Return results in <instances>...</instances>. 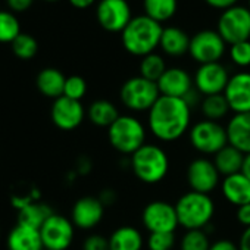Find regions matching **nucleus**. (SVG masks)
<instances>
[{
	"label": "nucleus",
	"mask_w": 250,
	"mask_h": 250,
	"mask_svg": "<svg viewBox=\"0 0 250 250\" xmlns=\"http://www.w3.org/2000/svg\"><path fill=\"white\" fill-rule=\"evenodd\" d=\"M191 128V107L184 99L161 96L147 112V130L162 143H174Z\"/></svg>",
	"instance_id": "obj_1"
},
{
	"label": "nucleus",
	"mask_w": 250,
	"mask_h": 250,
	"mask_svg": "<svg viewBox=\"0 0 250 250\" xmlns=\"http://www.w3.org/2000/svg\"><path fill=\"white\" fill-rule=\"evenodd\" d=\"M162 30V24L153 21L145 14L133 17L130 24L121 33L122 46L133 56H147L159 47Z\"/></svg>",
	"instance_id": "obj_2"
},
{
	"label": "nucleus",
	"mask_w": 250,
	"mask_h": 250,
	"mask_svg": "<svg viewBox=\"0 0 250 250\" xmlns=\"http://www.w3.org/2000/svg\"><path fill=\"white\" fill-rule=\"evenodd\" d=\"M174 206L177 210L178 224L186 231L206 229L210 225L216 210L210 194H203L193 190L181 194Z\"/></svg>",
	"instance_id": "obj_3"
},
{
	"label": "nucleus",
	"mask_w": 250,
	"mask_h": 250,
	"mask_svg": "<svg viewBox=\"0 0 250 250\" xmlns=\"http://www.w3.org/2000/svg\"><path fill=\"white\" fill-rule=\"evenodd\" d=\"M130 168L139 181L153 186L167 178L169 172V156L159 145L146 143L130 156Z\"/></svg>",
	"instance_id": "obj_4"
},
{
	"label": "nucleus",
	"mask_w": 250,
	"mask_h": 250,
	"mask_svg": "<svg viewBox=\"0 0 250 250\" xmlns=\"http://www.w3.org/2000/svg\"><path fill=\"white\" fill-rule=\"evenodd\" d=\"M147 128L134 115H119V118L107 128V140L110 146L121 155L131 156L146 145Z\"/></svg>",
	"instance_id": "obj_5"
},
{
	"label": "nucleus",
	"mask_w": 250,
	"mask_h": 250,
	"mask_svg": "<svg viewBox=\"0 0 250 250\" xmlns=\"http://www.w3.org/2000/svg\"><path fill=\"white\" fill-rule=\"evenodd\" d=\"M161 97L158 84L143 78L142 75L131 77L119 88V99L124 107L131 112H149Z\"/></svg>",
	"instance_id": "obj_6"
},
{
	"label": "nucleus",
	"mask_w": 250,
	"mask_h": 250,
	"mask_svg": "<svg viewBox=\"0 0 250 250\" xmlns=\"http://www.w3.org/2000/svg\"><path fill=\"white\" fill-rule=\"evenodd\" d=\"M188 140L196 152L205 156H215L228 145L227 128L221 122L200 119L191 125L188 131Z\"/></svg>",
	"instance_id": "obj_7"
},
{
	"label": "nucleus",
	"mask_w": 250,
	"mask_h": 250,
	"mask_svg": "<svg viewBox=\"0 0 250 250\" xmlns=\"http://www.w3.org/2000/svg\"><path fill=\"white\" fill-rule=\"evenodd\" d=\"M216 31L229 46L250 40V9L235 5L222 11L218 18Z\"/></svg>",
	"instance_id": "obj_8"
},
{
	"label": "nucleus",
	"mask_w": 250,
	"mask_h": 250,
	"mask_svg": "<svg viewBox=\"0 0 250 250\" xmlns=\"http://www.w3.org/2000/svg\"><path fill=\"white\" fill-rule=\"evenodd\" d=\"M227 43L216 30H200L190 39L188 55L199 65L219 62L225 55Z\"/></svg>",
	"instance_id": "obj_9"
},
{
	"label": "nucleus",
	"mask_w": 250,
	"mask_h": 250,
	"mask_svg": "<svg viewBox=\"0 0 250 250\" xmlns=\"http://www.w3.org/2000/svg\"><path fill=\"white\" fill-rule=\"evenodd\" d=\"M96 20L107 33H122L133 20V11L127 0H99Z\"/></svg>",
	"instance_id": "obj_10"
},
{
	"label": "nucleus",
	"mask_w": 250,
	"mask_h": 250,
	"mask_svg": "<svg viewBox=\"0 0 250 250\" xmlns=\"http://www.w3.org/2000/svg\"><path fill=\"white\" fill-rule=\"evenodd\" d=\"M44 250H68L74 241L75 225L63 215L53 213L40 228Z\"/></svg>",
	"instance_id": "obj_11"
},
{
	"label": "nucleus",
	"mask_w": 250,
	"mask_h": 250,
	"mask_svg": "<svg viewBox=\"0 0 250 250\" xmlns=\"http://www.w3.org/2000/svg\"><path fill=\"white\" fill-rule=\"evenodd\" d=\"M142 222L150 232H175L180 227L175 206L165 200L149 202L142 212Z\"/></svg>",
	"instance_id": "obj_12"
},
{
	"label": "nucleus",
	"mask_w": 250,
	"mask_h": 250,
	"mask_svg": "<svg viewBox=\"0 0 250 250\" xmlns=\"http://www.w3.org/2000/svg\"><path fill=\"white\" fill-rule=\"evenodd\" d=\"M186 180L190 190L203 194H210L212 191H215L222 181L213 161L205 156L196 158L187 165Z\"/></svg>",
	"instance_id": "obj_13"
},
{
	"label": "nucleus",
	"mask_w": 250,
	"mask_h": 250,
	"mask_svg": "<svg viewBox=\"0 0 250 250\" xmlns=\"http://www.w3.org/2000/svg\"><path fill=\"white\" fill-rule=\"evenodd\" d=\"M229 72L221 62L199 65L193 75L194 88L200 96H213L222 94L229 81Z\"/></svg>",
	"instance_id": "obj_14"
},
{
	"label": "nucleus",
	"mask_w": 250,
	"mask_h": 250,
	"mask_svg": "<svg viewBox=\"0 0 250 250\" xmlns=\"http://www.w3.org/2000/svg\"><path fill=\"white\" fill-rule=\"evenodd\" d=\"M85 109L81 102L72 100L66 96H61L53 100L50 109V118L59 130L72 131L78 128L84 121Z\"/></svg>",
	"instance_id": "obj_15"
},
{
	"label": "nucleus",
	"mask_w": 250,
	"mask_h": 250,
	"mask_svg": "<svg viewBox=\"0 0 250 250\" xmlns=\"http://www.w3.org/2000/svg\"><path fill=\"white\" fill-rule=\"evenodd\" d=\"M104 205L100 202L99 197L94 196H84L80 197L71 210V221L75 225V228L90 231L96 228L103 216H104Z\"/></svg>",
	"instance_id": "obj_16"
},
{
	"label": "nucleus",
	"mask_w": 250,
	"mask_h": 250,
	"mask_svg": "<svg viewBox=\"0 0 250 250\" xmlns=\"http://www.w3.org/2000/svg\"><path fill=\"white\" fill-rule=\"evenodd\" d=\"M224 96L232 113L250 112V72L238 71L229 77Z\"/></svg>",
	"instance_id": "obj_17"
},
{
	"label": "nucleus",
	"mask_w": 250,
	"mask_h": 250,
	"mask_svg": "<svg viewBox=\"0 0 250 250\" xmlns=\"http://www.w3.org/2000/svg\"><path fill=\"white\" fill-rule=\"evenodd\" d=\"M156 84L161 96H169L178 99H184L194 88L193 77L190 75L188 71L180 66L168 68Z\"/></svg>",
	"instance_id": "obj_18"
},
{
	"label": "nucleus",
	"mask_w": 250,
	"mask_h": 250,
	"mask_svg": "<svg viewBox=\"0 0 250 250\" xmlns=\"http://www.w3.org/2000/svg\"><path fill=\"white\" fill-rule=\"evenodd\" d=\"M228 145L238 149L241 153H250V112L246 113H234L227 125Z\"/></svg>",
	"instance_id": "obj_19"
},
{
	"label": "nucleus",
	"mask_w": 250,
	"mask_h": 250,
	"mask_svg": "<svg viewBox=\"0 0 250 250\" xmlns=\"http://www.w3.org/2000/svg\"><path fill=\"white\" fill-rule=\"evenodd\" d=\"M219 187L224 199L229 205L238 208L250 203V180L243 172L224 177Z\"/></svg>",
	"instance_id": "obj_20"
},
{
	"label": "nucleus",
	"mask_w": 250,
	"mask_h": 250,
	"mask_svg": "<svg viewBox=\"0 0 250 250\" xmlns=\"http://www.w3.org/2000/svg\"><path fill=\"white\" fill-rule=\"evenodd\" d=\"M8 250H44L40 229L17 222L6 240Z\"/></svg>",
	"instance_id": "obj_21"
},
{
	"label": "nucleus",
	"mask_w": 250,
	"mask_h": 250,
	"mask_svg": "<svg viewBox=\"0 0 250 250\" xmlns=\"http://www.w3.org/2000/svg\"><path fill=\"white\" fill-rule=\"evenodd\" d=\"M190 36L180 27L169 25L164 27L159 49L164 55L169 58H181L188 53L190 49Z\"/></svg>",
	"instance_id": "obj_22"
},
{
	"label": "nucleus",
	"mask_w": 250,
	"mask_h": 250,
	"mask_svg": "<svg viewBox=\"0 0 250 250\" xmlns=\"http://www.w3.org/2000/svg\"><path fill=\"white\" fill-rule=\"evenodd\" d=\"M145 238L139 228L122 225L112 231L109 235L110 250H143Z\"/></svg>",
	"instance_id": "obj_23"
},
{
	"label": "nucleus",
	"mask_w": 250,
	"mask_h": 250,
	"mask_svg": "<svg viewBox=\"0 0 250 250\" xmlns=\"http://www.w3.org/2000/svg\"><path fill=\"white\" fill-rule=\"evenodd\" d=\"M65 83H66V77L63 75L62 71L56 68H44L37 74V78H36L37 90L43 96L53 99V100L63 96Z\"/></svg>",
	"instance_id": "obj_24"
},
{
	"label": "nucleus",
	"mask_w": 250,
	"mask_h": 250,
	"mask_svg": "<svg viewBox=\"0 0 250 250\" xmlns=\"http://www.w3.org/2000/svg\"><path fill=\"white\" fill-rule=\"evenodd\" d=\"M119 115L121 113L116 104L106 99L94 100L87 109V118L90 119V122L100 128H109L119 118Z\"/></svg>",
	"instance_id": "obj_25"
},
{
	"label": "nucleus",
	"mask_w": 250,
	"mask_h": 250,
	"mask_svg": "<svg viewBox=\"0 0 250 250\" xmlns=\"http://www.w3.org/2000/svg\"><path fill=\"white\" fill-rule=\"evenodd\" d=\"M244 162V153L235 149L231 145H227L213 156V164L221 174V177H228L237 172H241Z\"/></svg>",
	"instance_id": "obj_26"
},
{
	"label": "nucleus",
	"mask_w": 250,
	"mask_h": 250,
	"mask_svg": "<svg viewBox=\"0 0 250 250\" xmlns=\"http://www.w3.org/2000/svg\"><path fill=\"white\" fill-rule=\"evenodd\" d=\"M55 212L52 210V208L43 202L34 200L27 203L22 209L18 210V222L37 228L40 229L42 225L53 215Z\"/></svg>",
	"instance_id": "obj_27"
},
{
	"label": "nucleus",
	"mask_w": 250,
	"mask_h": 250,
	"mask_svg": "<svg viewBox=\"0 0 250 250\" xmlns=\"http://www.w3.org/2000/svg\"><path fill=\"white\" fill-rule=\"evenodd\" d=\"M145 15L164 24L174 18L178 11V0H143Z\"/></svg>",
	"instance_id": "obj_28"
},
{
	"label": "nucleus",
	"mask_w": 250,
	"mask_h": 250,
	"mask_svg": "<svg viewBox=\"0 0 250 250\" xmlns=\"http://www.w3.org/2000/svg\"><path fill=\"white\" fill-rule=\"evenodd\" d=\"M200 112L205 119L209 121H222L231 110L227 103V99L222 94H213V96H205L200 102Z\"/></svg>",
	"instance_id": "obj_29"
},
{
	"label": "nucleus",
	"mask_w": 250,
	"mask_h": 250,
	"mask_svg": "<svg viewBox=\"0 0 250 250\" xmlns=\"http://www.w3.org/2000/svg\"><path fill=\"white\" fill-rule=\"evenodd\" d=\"M168 69L167 61L162 55L153 52L147 56H143L139 65V75H142L146 80H150L153 83H158L159 78L164 75V72Z\"/></svg>",
	"instance_id": "obj_30"
},
{
	"label": "nucleus",
	"mask_w": 250,
	"mask_h": 250,
	"mask_svg": "<svg viewBox=\"0 0 250 250\" xmlns=\"http://www.w3.org/2000/svg\"><path fill=\"white\" fill-rule=\"evenodd\" d=\"M21 33V21L17 14L9 9L0 11V44H12Z\"/></svg>",
	"instance_id": "obj_31"
},
{
	"label": "nucleus",
	"mask_w": 250,
	"mask_h": 250,
	"mask_svg": "<svg viewBox=\"0 0 250 250\" xmlns=\"http://www.w3.org/2000/svg\"><path fill=\"white\" fill-rule=\"evenodd\" d=\"M12 47V53L21 59V61H30L33 59L37 52H39V42L36 40V37H33L31 34L27 33H21L11 44Z\"/></svg>",
	"instance_id": "obj_32"
},
{
	"label": "nucleus",
	"mask_w": 250,
	"mask_h": 250,
	"mask_svg": "<svg viewBox=\"0 0 250 250\" xmlns=\"http://www.w3.org/2000/svg\"><path fill=\"white\" fill-rule=\"evenodd\" d=\"M210 244L206 229H188L180 240V250H209Z\"/></svg>",
	"instance_id": "obj_33"
},
{
	"label": "nucleus",
	"mask_w": 250,
	"mask_h": 250,
	"mask_svg": "<svg viewBox=\"0 0 250 250\" xmlns=\"http://www.w3.org/2000/svg\"><path fill=\"white\" fill-rule=\"evenodd\" d=\"M175 244V232H150L146 240L147 250H172Z\"/></svg>",
	"instance_id": "obj_34"
},
{
	"label": "nucleus",
	"mask_w": 250,
	"mask_h": 250,
	"mask_svg": "<svg viewBox=\"0 0 250 250\" xmlns=\"http://www.w3.org/2000/svg\"><path fill=\"white\" fill-rule=\"evenodd\" d=\"M228 56L231 62L238 68L250 66V40L231 44L228 50Z\"/></svg>",
	"instance_id": "obj_35"
},
{
	"label": "nucleus",
	"mask_w": 250,
	"mask_h": 250,
	"mask_svg": "<svg viewBox=\"0 0 250 250\" xmlns=\"http://www.w3.org/2000/svg\"><path fill=\"white\" fill-rule=\"evenodd\" d=\"M85 93H87V83L83 77H80V75L66 77L63 96H66L72 100L81 102V99L85 96Z\"/></svg>",
	"instance_id": "obj_36"
},
{
	"label": "nucleus",
	"mask_w": 250,
	"mask_h": 250,
	"mask_svg": "<svg viewBox=\"0 0 250 250\" xmlns=\"http://www.w3.org/2000/svg\"><path fill=\"white\" fill-rule=\"evenodd\" d=\"M83 250H110L109 237L103 234H90L83 241Z\"/></svg>",
	"instance_id": "obj_37"
},
{
	"label": "nucleus",
	"mask_w": 250,
	"mask_h": 250,
	"mask_svg": "<svg viewBox=\"0 0 250 250\" xmlns=\"http://www.w3.org/2000/svg\"><path fill=\"white\" fill-rule=\"evenodd\" d=\"M5 2H6V6L11 12L22 14V12H27L33 6L34 0H5Z\"/></svg>",
	"instance_id": "obj_38"
},
{
	"label": "nucleus",
	"mask_w": 250,
	"mask_h": 250,
	"mask_svg": "<svg viewBox=\"0 0 250 250\" xmlns=\"http://www.w3.org/2000/svg\"><path fill=\"white\" fill-rule=\"evenodd\" d=\"M235 219L243 228L250 227V203L235 208Z\"/></svg>",
	"instance_id": "obj_39"
},
{
	"label": "nucleus",
	"mask_w": 250,
	"mask_h": 250,
	"mask_svg": "<svg viewBox=\"0 0 250 250\" xmlns=\"http://www.w3.org/2000/svg\"><path fill=\"white\" fill-rule=\"evenodd\" d=\"M209 250H240L238 244L234 243L232 240L228 238H219L216 241H213L209 247Z\"/></svg>",
	"instance_id": "obj_40"
},
{
	"label": "nucleus",
	"mask_w": 250,
	"mask_h": 250,
	"mask_svg": "<svg viewBox=\"0 0 250 250\" xmlns=\"http://www.w3.org/2000/svg\"><path fill=\"white\" fill-rule=\"evenodd\" d=\"M205 3L213 9H218V11H225L228 8H232L235 5H238V0H205Z\"/></svg>",
	"instance_id": "obj_41"
},
{
	"label": "nucleus",
	"mask_w": 250,
	"mask_h": 250,
	"mask_svg": "<svg viewBox=\"0 0 250 250\" xmlns=\"http://www.w3.org/2000/svg\"><path fill=\"white\" fill-rule=\"evenodd\" d=\"M90 171H91V161L87 156H81L77 161V169H75V172L78 175H87Z\"/></svg>",
	"instance_id": "obj_42"
},
{
	"label": "nucleus",
	"mask_w": 250,
	"mask_h": 250,
	"mask_svg": "<svg viewBox=\"0 0 250 250\" xmlns=\"http://www.w3.org/2000/svg\"><path fill=\"white\" fill-rule=\"evenodd\" d=\"M99 199H100V202H102L104 206H110V205H113L115 200H116V193H115L112 188H104V190L99 194Z\"/></svg>",
	"instance_id": "obj_43"
},
{
	"label": "nucleus",
	"mask_w": 250,
	"mask_h": 250,
	"mask_svg": "<svg viewBox=\"0 0 250 250\" xmlns=\"http://www.w3.org/2000/svg\"><path fill=\"white\" fill-rule=\"evenodd\" d=\"M238 249L240 250H250V227L243 229V232L238 238Z\"/></svg>",
	"instance_id": "obj_44"
},
{
	"label": "nucleus",
	"mask_w": 250,
	"mask_h": 250,
	"mask_svg": "<svg viewBox=\"0 0 250 250\" xmlns=\"http://www.w3.org/2000/svg\"><path fill=\"white\" fill-rule=\"evenodd\" d=\"M68 2H69V5H71L72 8L83 11V9H88V8H91L93 5H96L97 0H68Z\"/></svg>",
	"instance_id": "obj_45"
},
{
	"label": "nucleus",
	"mask_w": 250,
	"mask_h": 250,
	"mask_svg": "<svg viewBox=\"0 0 250 250\" xmlns=\"http://www.w3.org/2000/svg\"><path fill=\"white\" fill-rule=\"evenodd\" d=\"M241 172L250 180V153H249V155H244V162H243Z\"/></svg>",
	"instance_id": "obj_46"
},
{
	"label": "nucleus",
	"mask_w": 250,
	"mask_h": 250,
	"mask_svg": "<svg viewBox=\"0 0 250 250\" xmlns=\"http://www.w3.org/2000/svg\"><path fill=\"white\" fill-rule=\"evenodd\" d=\"M44 2H59V0H44Z\"/></svg>",
	"instance_id": "obj_47"
},
{
	"label": "nucleus",
	"mask_w": 250,
	"mask_h": 250,
	"mask_svg": "<svg viewBox=\"0 0 250 250\" xmlns=\"http://www.w3.org/2000/svg\"><path fill=\"white\" fill-rule=\"evenodd\" d=\"M247 8H249V9H250V0H249V5H247Z\"/></svg>",
	"instance_id": "obj_48"
},
{
	"label": "nucleus",
	"mask_w": 250,
	"mask_h": 250,
	"mask_svg": "<svg viewBox=\"0 0 250 250\" xmlns=\"http://www.w3.org/2000/svg\"><path fill=\"white\" fill-rule=\"evenodd\" d=\"M0 11H2V2H0Z\"/></svg>",
	"instance_id": "obj_49"
},
{
	"label": "nucleus",
	"mask_w": 250,
	"mask_h": 250,
	"mask_svg": "<svg viewBox=\"0 0 250 250\" xmlns=\"http://www.w3.org/2000/svg\"><path fill=\"white\" fill-rule=\"evenodd\" d=\"M0 235H2V229H0Z\"/></svg>",
	"instance_id": "obj_50"
}]
</instances>
